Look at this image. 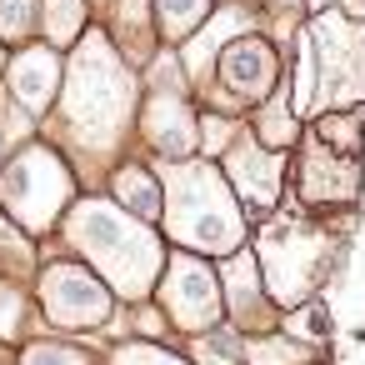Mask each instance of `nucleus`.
<instances>
[{"instance_id": "1", "label": "nucleus", "mask_w": 365, "mask_h": 365, "mask_svg": "<svg viewBox=\"0 0 365 365\" xmlns=\"http://www.w3.org/2000/svg\"><path fill=\"white\" fill-rule=\"evenodd\" d=\"M315 51H320V91L325 101H355L365 96V26L320 16L310 26Z\"/></svg>"}, {"instance_id": "2", "label": "nucleus", "mask_w": 365, "mask_h": 365, "mask_svg": "<svg viewBox=\"0 0 365 365\" xmlns=\"http://www.w3.org/2000/svg\"><path fill=\"white\" fill-rule=\"evenodd\" d=\"M220 76L235 96L245 101H260L270 86H275V56L265 41H235L225 56H220Z\"/></svg>"}, {"instance_id": "3", "label": "nucleus", "mask_w": 365, "mask_h": 365, "mask_svg": "<svg viewBox=\"0 0 365 365\" xmlns=\"http://www.w3.org/2000/svg\"><path fill=\"white\" fill-rule=\"evenodd\" d=\"M175 290H170V315H180L185 325H205L215 315V285L200 265L190 260H175Z\"/></svg>"}, {"instance_id": "4", "label": "nucleus", "mask_w": 365, "mask_h": 365, "mask_svg": "<svg viewBox=\"0 0 365 365\" xmlns=\"http://www.w3.org/2000/svg\"><path fill=\"white\" fill-rule=\"evenodd\" d=\"M51 310L61 320H101L106 315V295L81 270H56L51 275Z\"/></svg>"}, {"instance_id": "5", "label": "nucleus", "mask_w": 365, "mask_h": 365, "mask_svg": "<svg viewBox=\"0 0 365 365\" xmlns=\"http://www.w3.org/2000/svg\"><path fill=\"white\" fill-rule=\"evenodd\" d=\"M56 76H61V61H56L51 51H26V56H16V66H11L16 96H21L26 106H36V110L56 96Z\"/></svg>"}, {"instance_id": "6", "label": "nucleus", "mask_w": 365, "mask_h": 365, "mask_svg": "<svg viewBox=\"0 0 365 365\" xmlns=\"http://www.w3.org/2000/svg\"><path fill=\"white\" fill-rule=\"evenodd\" d=\"M305 195H310V200H320V195H330V200L355 195V165H350V160H335V155H325V150L315 145L310 160H305Z\"/></svg>"}, {"instance_id": "7", "label": "nucleus", "mask_w": 365, "mask_h": 365, "mask_svg": "<svg viewBox=\"0 0 365 365\" xmlns=\"http://www.w3.org/2000/svg\"><path fill=\"white\" fill-rule=\"evenodd\" d=\"M155 11H160V31L165 41H180L185 31H195L210 11V0H155Z\"/></svg>"}, {"instance_id": "8", "label": "nucleus", "mask_w": 365, "mask_h": 365, "mask_svg": "<svg viewBox=\"0 0 365 365\" xmlns=\"http://www.w3.org/2000/svg\"><path fill=\"white\" fill-rule=\"evenodd\" d=\"M150 135H155V145H165V150H190V130H185V120H180V106L175 101H155V120H150Z\"/></svg>"}, {"instance_id": "9", "label": "nucleus", "mask_w": 365, "mask_h": 365, "mask_svg": "<svg viewBox=\"0 0 365 365\" xmlns=\"http://www.w3.org/2000/svg\"><path fill=\"white\" fill-rule=\"evenodd\" d=\"M46 16H51V41H71L76 31H81V21H86V6L81 0H46Z\"/></svg>"}, {"instance_id": "10", "label": "nucleus", "mask_w": 365, "mask_h": 365, "mask_svg": "<svg viewBox=\"0 0 365 365\" xmlns=\"http://www.w3.org/2000/svg\"><path fill=\"white\" fill-rule=\"evenodd\" d=\"M31 31V0H0V36L21 41Z\"/></svg>"}, {"instance_id": "11", "label": "nucleus", "mask_w": 365, "mask_h": 365, "mask_svg": "<svg viewBox=\"0 0 365 365\" xmlns=\"http://www.w3.org/2000/svg\"><path fill=\"white\" fill-rule=\"evenodd\" d=\"M290 110H285V96H275L270 101V110H265V140H275V145H290Z\"/></svg>"}, {"instance_id": "12", "label": "nucleus", "mask_w": 365, "mask_h": 365, "mask_svg": "<svg viewBox=\"0 0 365 365\" xmlns=\"http://www.w3.org/2000/svg\"><path fill=\"white\" fill-rule=\"evenodd\" d=\"M115 185H120V195H130V200H135V210H140V215H155V190H150L135 170H120V180H115Z\"/></svg>"}]
</instances>
